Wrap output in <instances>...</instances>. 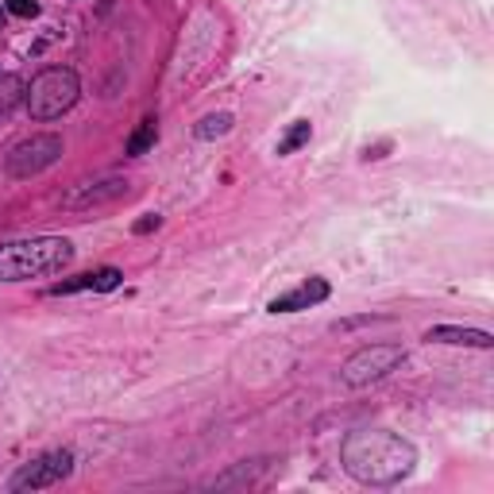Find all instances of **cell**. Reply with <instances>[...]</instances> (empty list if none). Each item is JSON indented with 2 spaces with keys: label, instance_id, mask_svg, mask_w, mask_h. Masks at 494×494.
Here are the masks:
<instances>
[{
  "label": "cell",
  "instance_id": "obj_17",
  "mask_svg": "<svg viewBox=\"0 0 494 494\" xmlns=\"http://www.w3.org/2000/svg\"><path fill=\"white\" fill-rule=\"evenodd\" d=\"M0 23H4V12H0Z\"/></svg>",
  "mask_w": 494,
  "mask_h": 494
},
{
  "label": "cell",
  "instance_id": "obj_3",
  "mask_svg": "<svg viewBox=\"0 0 494 494\" xmlns=\"http://www.w3.org/2000/svg\"><path fill=\"white\" fill-rule=\"evenodd\" d=\"M77 97H82L77 74L70 66H50L28 85V97L23 101H28L31 120H58L62 112H70L77 105Z\"/></svg>",
  "mask_w": 494,
  "mask_h": 494
},
{
  "label": "cell",
  "instance_id": "obj_16",
  "mask_svg": "<svg viewBox=\"0 0 494 494\" xmlns=\"http://www.w3.org/2000/svg\"><path fill=\"white\" fill-rule=\"evenodd\" d=\"M159 225H163L159 216H147V220H139V225H136V232H151V228H159Z\"/></svg>",
  "mask_w": 494,
  "mask_h": 494
},
{
  "label": "cell",
  "instance_id": "obj_13",
  "mask_svg": "<svg viewBox=\"0 0 494 494\" xmlns=\"http://www.w3.org/2000/svg\"><path fill=\"white\" fill-rule=\"evenodd\" d=\"M309 136H313V128H309V120H297L290 132L282 136V143H278V154H294L302 143H309Z\"/></svg>",
  "mask_w": 494,
  "mask_h": 494
},
{
  "label": "cell",
  "instance_id": "obj_10",
  "mask_svg": "<svg viewBox=\"0 0 494 494\" xmlns=\"http://www.w3.org/2000/svg\"><path fill=\"white\" fill-rule=\"evenodd\" d=\"M428 344H463V348H490V332L483 329H452V324H437L425 332Z\"/></svg>",
  "mask_w": 494,
  "mask_h": 494
},
{
  "label": "cell",
  "instance_id": "obj_6",
  "mask_svg": "<svg viewBox=\"0 0 494 494\" xmlns=\"http://www.w3.org/2000/svg\"><path fill=\"white\" fill-rule=\"evenodd\" d=\"M70 472H74V452L58 448V452H47V456L23 463L12 475L8 490H47V487H58L62 479H70Z\"/></svg>",
  "mask_w": 494,
  "mask_h": 494
},
{
  "label": "cell",
  "instance_id": "obj_12",
  "mask_svg": "<svg viewBox=\"0 0 494 494\" xmlns=\"http://www.w3.org/2000/svg\"><path fill=\"white\" fill-rule=\"evenodd\" d=\"M232 132V116L228 112H213L205 116V120L198 124V139H216V136H228Z\"/></svg>",
  "mask_w": 494,
  "mask_h": 494
},
{
  "label": "cell",
  "instance_id": "obj_5",
  "mask_svg": "<svg viewBox=\"0 0 494 494\" xmlns=\"http://www.w3.org/2000/svg\"><path fill=\"white\" fill-rule=\"evenodd\" d=\"M401 359H406V352H401L398 344H371V348H359L356 356L344 359L340 379H344L348 386H371V383L386 379V375L394 371Z\"/></svg>",
  "mask_w": 494,
  "mask_h": 494
},
{
  "label": "cell",
  "instance_id": "obj_14",
  "mask_svg": "<svg viewBox=\"0 0 494 494\" xmlns=\"http://www.w3.org/2000/svg\"><path fill=\"white\" fill-rule=\"evenodd\" d=\"M154 139H159V128H154V120H143L139 132L128 139V154H143L147 147H154Z\"/></svg>",
  "mask_w": 494,
  "mask_h": 494
},
{
  "label": "cell",
  "instance_id": "obj_4",
  "mask_svg": "<svg viewBox=\"0 0 494 494\" xmlns=\"http://www.w3.org/2000/svg\"><path fill=\"white\" fill-rule=\"evenodd\" d=\"M62 154V136H50V132H35L28 139L12 143L8 154H4V171L12 178H35L43 174L47 166H55Z\"/></svg>",
  "mask_w": 494,
  "mask_h": 494
},
{
  "label": "cell",
  "instance_id": "obj_1",
  "mask_svg": "<svg viewBox=\"0 0 494 494\" xmlns=\"http://www.w3.org/2000/svg\"><path fill=\"white\" fill-rule=\"evenodd\" d=\"M344 472L367 487H390L406 479L418 463V448L406 437L386 433V428H359L340 445Z\"/></svg>",
  "mask_w": 494,
  "mask_h": 494
},
{
  "label": "cell",
  "instance_id": "obj_7",
  "mask_svg": "<svg viewBox=\"0 0 494 494\" xmlns=\"http://www.w3.org/2000/svg\"><path fill=\"white\" fill-rule=\"evenodd\" d=\"M128 193V178L120 174H101V178H89V181H77L70 186V193L62 198V209L70 213H89V209H101V205H112Z\"/></svg>",
  "mask_w": 494,
  "mask_h": 494
},
{
  "label": "cell",
  "instance_id": "obj_9",
  "mask_svg": "<svg viewBox=\"0 0 494 494\" xmlns=\"http://www.w3.org/2000/svg\"><path fill=\"white\" fill-rule=\"evenodd\" d=\"M120 270H112V267H105V270H89V275H77V278H70V282H58L50 294H77V290H97V294H105V290H116L120 286Z\"/></svg>",
  "mask_w": 494,
  "mask_h": 494
},
{
  "label": "cell",
  "instance_id": "obj_8",
  "mask_svg": "<svg viewBox=\"0 0 494 494\" xmlns=\"http://www.w3.org/2000/svg\"><path fill=\"white\" fill-rule=\"evenodd\" d=\"M324 297H329V282H324V278H309V282L297 286V290L275 297L267 309H270V313H297V309H309V305L324 302Z\"/></svg>",
  "mask_w": 494,
  "mask_h": 494
},
{
  "label": "cell",
  "instance_id": "obj_11",
  "mask_svg": "<svg viewBox=\"0 0 494 494\" xmlns=\"http://www.w3.org/2000/svg\"><path fill=\"white\" fill-rule=\"evenodd\" d=\"M23 97H28V85H23V77H20V74H0V116H8Z\"/></svg>",
  "mask_w": 494,
  "mask_h": 494
},
{
  "label": "cell",
  "instance_id": "obj_2",
  "mask_svg": "<svg viewBox=\"0 0 494 494\" xmlns=\"http://www.w3.org/2000/svg\"><path fill=\"white\" fill-rule=\"evenodd\" d=\"M74 263V243L62 236H35L0 243V282H28L58 275Z\"/></svg>",
  "mask_w": 494,
  "mask_h": 494
},
{
  "label": "cell",
  "instance_id": "obj_15",
  "mask_svg": "<svg viewBox=\"0 0 494 494\" xmlns=\"http://www.w3.org/2000/svg\"><path fill=\"white\" fill-rule=\"evenodd\" d=\"M8 12L20 20H35L39 16V0H8Z\"/></svg>",
  "mask_w": 494,
  "mask_h": 494
}]
</instances>
